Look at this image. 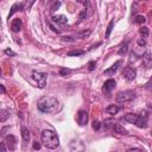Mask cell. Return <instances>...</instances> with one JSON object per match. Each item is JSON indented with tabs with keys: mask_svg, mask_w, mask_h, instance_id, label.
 <instances>
[{
	"mask_svg": "<svg viewBox=\"0 0 152 152\" xmlns=\"http://www.w3.org/2000/svg\"><path fill=\"white\" fill-rule=\"evenodd\" d=\"M37 107L42 113H56L61 109V103L56 97L43 96L38 100Z\"/></svg>",
	"mask_w": 152,
	"mask_h": 152,
	"instance_id": "obj_1",
	"label": "cell"
},
{
	"mask_svg": "<svg viewBox=\"0 0 152 152\" xmlns=\"http://www.w3.org/2000/svg\"><path fill=\"white\" fill-rule=\"evenodd\" d=\"M40 139H42V144L46 148L55 150V148H57L59 146V139H58L57 134L51 129H44L42 132Z\"/></svg>",
	"mask_w": 152,
	"mask_h": 152,
	"instance_id": "obj_2",
	"label": "cell"
},
{
	"mask_svg": "<svg viewBox=\"0 0 152 152\" xmlns=\"http://www.w3.org/2000/svg\"><path fill=\"white\" fill-rule=\"evenodd\" d=\"M135 99V93L133 90H125V91H120L116 95V101L120 103H125V102H129L132 100Z\"/></svg>",
	"mask_w": 152,
	"mask_h": 152,
	"instance_id": "obj_3",
	"label": "cell"
},
{
	"mask_svg": "<svg viewBox=\"0 0 152 152\" xmlns=\"http://www.w3.org/2000/svg\"><path fill=\"white\" fill-rule=\"evenodd\" d=\"M32 78L36 82L37 87L43 89L46 86V74L44 72H39V71H33L32 72Z\"/></svg>",
	"mask_w": 152,
	"mask_h": 152,
	"instance_id": "obj_4",
	"label": "cell"
},
{
	"mask_svg": "<svg viewBox=\"0 0 152 152\" xmlns=\"http://www.w3.org/2000/svg\"><path fill=\"white\" fill-rule=\"evenodd\" d=\"M86 146L80 139H74L70 142V152H84Z\"/></svg>",
	"mask_w": 152,
	"mask_h": 152,
	"instance_id": "obj_5",
	"label": "cell"
},
{
	"mask_svg": "<svg viewBox=\"0 0 152 152\" xmlns=\"http://www.w3.org/2000/svg\"><path fill=\"white\" fill-rule=\"evenodd\" d=\"M147 122H148V114L146 112H142L139 114V119H138L135 126L139 128H145V127H147Z\"/></svg>",
	"mask_w": 152,
	"mask_h": 152,
	"instance_id": "obj_6",
	"label": "cell"
},
{
	"mask_svg": "<svg viewBox=\"0 0 152 152\" xmlns=\"http://www.w3.org/2000/svg\"><path fill=\"white\" fill-rule=\"evenodd\" d=\"M122 74H124L125 78H126L127 81H133V80L135 78V76H137V70H135V68H133V66H126Z\"/></svg>",
	"mask_w": 152,
	"mask_h": 152,
	"instance_id": "obj_7",
	"label": "cell"
},
{
	"mask_svg": "<svg viewBox=\"0 0 152 152\" xmlns=\"http://www.w3.org/2000/svg\"><path fill=\"white\" fill-rule=\"evenodd\" d=\"M4 141H5V144H6V146H7V148L10 151H13L15 148V146H17V139H15V137L13 134L6 135Z\"/></svg>",
	"mask_w": 152,
	"mask_h": 152,
	"instance_id": "obj_8",
	"label": "cell"
},
{
	"mask_svg": "<svg viewBox=\"0 0 152 152\" xmlns=\"http://www.w3.org/2000/svg\"><path fill=\"white\" fill-rule=\"evenodd\" d=\"M115 86H116L115 80L109 78V80H107V81L104 82V84H103V87H102V91H103L104 94H108V93H110V91L115 88Z\"/></svg>",
	"mask_w": 152,
	"mask_h": 152,
	"instance_id": "obj_9",
	"label": "cell"
},
{
	"mask_svg": "<svg viewBox=\"0 0 152 152\" xmlns=\"http://www.w3.org/2000/svg\"><path fill=\"white\" fill-rule=\"evenodd\" d=\"M77 122L80 126H84L88 122V113L86 110H78L77 113Z\"/></svg>",
	"mask_w": 152,
	"mask_h": 152,
	"instance_id": "obj_10",
	"label": "cell"
},
{
	"mask_svg": "<svg viewBox=\"0 0 152 152\" xmlns=\"http://www.w3.org/2000/svg\"><path fill=\"white\" fill-rule=\"evenodd\" d=\"M138 119H139V114H135V113H128V114H126L124 116V120L125 121H127L129 124H134V125L137 124Z\"/></svg>",
	"mask_w": 152,
	"mask_h": 152,
	"instance_id": "obj_11",
	"label": "cell"
},
{
	"mask_svg": "<svg viewBox=\"0 0 152 152\" xmlns=\"http://www.w3.org/2000/svg\"><path fill=\"white\" fill-rule=\"evenodd\" d=\"M51 19H52V21H55V23H57V24H59V25H65V24H68V18H66L65 15H63V14L53 15Z\"/></svg>",
	"mask_w": 152,
	"mask_h": 152,
	"instance_id": "obj_12",
	"label": "cell"
},
{
	"mask_svg": "<svg viewBox=\"0 0 152 152\" xmlns=\"http://www.w3.org/2000/svg\"><path fill=\"white\" fill-rule=\"evenodd\" d=\"M142 64H144L147 69L152 68V57H151L150 52H145V55L142 56Z\"/></svg>",
	"mask_w": 152,
	"mask_h": 152,
	"instance_id": "obj_13",
	"label": "cell"
},
{
	"mask_svg": "<svg viewBox=\"0 0 152 152\" xmlns=\"http://www.w3.org/2000/svg\"><path fill=\"white\" fill-rule=\"evenodd\" d=\"M120 64H121V61H116V62H115L110 68L106 69V70L103 71V74H104V75H113V74L118 70V68H119V65H120Z\"/></svg>",
	"mask_w": 152,
	"mask_h": 152,
	"instance_id": "obj_14",
	"label": "cell"
},
{
	"mask_svg": "<svg viewBox=\"0 0 152 152\" xmlns=\"http://www.w3.org/2000/svg\"><path fill=\"white\" fill-rule=\"evenodd\" d=\"M21 20L19 19V18H17V19H14L13 21H12V24H11V28H12V31L13 32H19L20 31V28H21Z\"/></svg>",
	"mask_w": 152,
	"mask_h": 152,
	"instance_id": "obj_15",
	"label": "cell"
},
{
	"mask_svg": "<svg viewBox=\"0 0 152 152\" xmlns=\"http://www.w3.org/2000/svg\"><path fill=\"white\" fill-rule=\"evenodd\" d=\"M24 8V4L23 2H17V4H14L12 7H11V11H10V14H8V19H10V17H12L13 15V13L14 12H18V11H21Z\"/></svg>",
	"mask_w": 152,
	"mask_h": 152,
	"instance_id": "obj_16",
	"label": "cell"
},
{
	"mask_svg": "<svg viewBox=\"0 0 152 152\" xmlns=\"http://www.w3.org/2000/svg\"><path fill=\"white\" fill-rule=\"evenodd\" d=\"M112 129L114 131V133H118V134H127V131L120 124H113Z\"/></svg>",
	"mask_w": 152,
	"mask_h": 152,
	"instance_id": "obj_17",
	"label": "cell"
},
{
	"mask_svg": "<svg viewBox=\"0 0 152 152\" xmlns=\"http://www.w3.org/2000/svg\"><path fill=\"white\" fill-rule=\"evenodd\" d=\"M119 110H120V107H118V106H115V104H109V106L104 109V112H106L107 114H110V115L116 114Z\"/></svg>",
	"mask_w": 152,
	"mask_h": 152,
	"instance_id": "obj_18",
	"label": "cell"
},
{
	"mask_svg": "<svg viewBox=\"0 0 152 152\" xmlns=\"http://www.w3.org/2000/svg\"><path fill=\"white\" fill-rule=\"evenodd\" d=\"M21 137H23V140H24L25 144L28 142V140H30V131L25 126H21Z\"/></svg>",
	"mask_w": 152,
	"mask_h": 152,
	"instance_id": "obj_19",
	"label": "cell"
},
{
	"mask_svg": "<svg viewBox=\"0 0 152 152\" xmlns=\"http://www.w3.org/2000/svg\"><path fill=\"white\" fill-rule=\"evenodd\" d=\"M139 32H140V34H141V38H147L148 37V27H146V26H141L140 27V30H139Z\"/></svg>",
	"mask_w": 152,
	"mask_h": 152,
	"instance_id": "obj_20",
	"label": "cell"
},
{
	"mask_svg": "<svg viewBox=\"0 0 152 152\" xmlns=\"http://www.w3.org/2000/svg\"><path fill=\"white\" fill-rule=\"evenodd\" d=\"M7 118H10V113L6 109H2L1 110V114H0V121L1 122H5L7 120Z\"/></svg>",
	"mask_w": 152,
	"mask_h": 152,
	"instance_id": "obj_21",
	"label": "cell"
},
{
	"mask_svg": "<svg viewBox=\"0 0 152 152\" xmlns=\"http://www.w3.org/2000/svg\"><path fill=\"white\" fill-rule=\"evenodd\" d=\"M145 21H146V18L144 15H135V18H134L135 24H144Z\"/></svg>",
	"mask_w": 152,
	"mask_h": 152,
	"instance_id": "obj_22",
	"label": "cell"
},
{
	"mask_svg": "<svg viewBox=\"0 0 152 152\" xmlns=\"http://www.w3.org/2000/svg\"><path fill=\"white\" fill-rule=\"evenodd\" d=\"M113 26H114V20H112V21L108 24V27H107V31H106V38H109L110 32H112V30H113Z\"/></svg>",
	"mask_w": 152,
	"mask_h": 152,
	"instance_id": "obj_23",
	"label": "cell"
},
{
	"mask_svg": "<svg viewBox=\"0 0 152 152\" xmlns=\"http://www.w3.org/2000/svg\"><path fill=\"white\" fill-rule=\"evenodd\" d=\"M127 50H128V43L126 42L124 45H121V48H120V50H119V55H125L126 52H127Z\"/></svg>",
	"mask_w": 152,
	"mask_h": 152,
	"instance_id": "obj_24",
	"label": "cell"
},
{
	"mask_svg": "<svg viewBox=\"0 0 152 152\" xmlns=\"http://www.w3.org/2000/svg\"><path fill=\"white\" fill-rule=\"evenodd\" d=\"M83 53H84L83 50H75V51L68 52V56H70V57H72V56H81V55H83Z\"/></svg>",
	"mask_w": 152,
	"mask_h": 152,
	"instance_id": "obj_25",
	"label": "cell"
},
{
	"mask_svg": "<svg viewBox=\"0 0 152 152\" xmlns=\"http://www.w3.org/2000/svg\"><path fill=\"white\" fill-rule=\"evenodd\" d=\"M90 30H88V31H83V32H80V33H77V34H75V37H76V39L77 38H83V37H87V36H89L90 34Z\"/></svg>",
	"mask_w": 152,
	"mask_h": 152,
	"instance_id": "obj_26",
	"label": "cell"
},
{
	"mask_svg": "<svg viewBox=\"0 0 152 152\" xmlns=\"http://www.w3.org/2000/svg\"><path fill=\"white\" fill-rule=\"evenodd\" d=\"M93 128H94L95 131H99V129L101 128V122L97 121V120H95V121L93 122Z\"/></svg>",
	"mask_w": 152,
	"mask_h": 152,
	"instance_id": "obj_27",
	"label": "cell"
},
{
	"mask_svg": "<svg viewBox=\"0 0 152 152\" xmlns=\"http://www.w3.org/2000/svg\"><path fill=\"white\" fill-rule=\"evenodd\" d=\"M70 69H65V68H63V69H61L59 70V74L62 75V76H65V75H68V74H70Z\"/></svg>",
	"mask_w": 152,
	"mask_h": 152,
	"instance_id": "obj_28",
	"label": "cell"
},
{
	"mask_svg": "<svg viewBox=\"0 0 152 152\" xmlns=\"http://www.w3.org/2000/svg\"><path fill=\"white\" fill-rule=\"evenodd\" d=\"M88 65H89V68H88V69H89V71H93V70L95 69V66H96V63H95L94 61H91V62H89V64H88Z\"/></svg>",
	"mask_w": 152,
	"mask_h": 152,
	"instance_id": "obj_29",
	"label": "cell"
},
{
	"mask_svg": "<svg viewBox=\"0 0 152 152\" xmlns=\"http://www.w3.org/2000/svg\"><path fill=\"white\" fill-rule=\"evenodd\" d=\"M137 43H138V45H140V46H145V45H146V40H145L144 38H139Z\"/></svg>",
	"mask_w": 152,
	"mask_h": 152,
	"instance_id": "obj_30",
	"label": "cell"
},
{
	"mask_svg": "<svg viewBox=\"0 0 152 152\" xmlns=\"http://www.w3.org/2000/svg\"><path fill=\"white\" fill-rule=\"evenodd\" d=\"M5 53H6V55H8V56H15V52H14V51H12L11 49H6V50H5Z\"/></svg>",
	"mask_w": 152,
	"mask_h": 152,
	"instance_id": "obj_31",
	"label": "cell"
},
{
	"mask_svg": "<svg viewBox=\"0 0 152 152\" xmlns=\"http://www.w3.org/2000/svg\"><path fill=\"white\" fill-rule=\"evenodd\" d=\"M87 17V10H83L81 13H80V19L82 20V19H84Z\"/></svg>",
	"mask_w": 152,
	"mask_h": 152,
	"instance_id": "obj_32",
	"label": "cell"
},
{
	"mask_svg": "<svg viewBox=\"0 0 152 152\" xmlns=\"http://www.w3.org/2000/svg\"><path fill=\"white\" fill-rule=\"evenodd\" d=\"M127 152H144L141 148H137V147H133V148H129L127 150Z\"/></svg>",
	"mask_w": 152,
	"mask_h": 152,
	"instance_id": "obj_33",
	"label": "cell"
},
{
	"mask_svg": "<svg viewBox=\"0 0 152 152\" xmlns=\"http://www.w3.org/2000/svg\"><path fill=\"white\" fill-rule=\"evenodd\" d=\"M32 146H33V148H34V150H39L42 145H40L38 141H33V145H32Z\"/></svg>",
	"mask_w": 152,
	"mask_h": 152,
	"instance_id": "obj_34",
	"label": "cell"
},
{
	"mask_svg": "<svg viewBox=\"0 0 152 152\" xmlns=\"http://www.w3.org/2000/svg\"><path fill=\"white\" fill-rule=\"evenodd\" d=\"M0 146H1V152H7V148H6V144H5V141H1Z\"/></svg>",
	"mask_w": 152,
	"mask_h": 152,
	"instance_id": "obj_35",
	"label": "cell"
},
{
	"mask_svg": "<svg viewBox=\"0 0 152 152\" xmlns=\"http://www.w3.org/2000/svg\"><path fill=\"white\" fill-rule=\"evenodd\" d=\"M59 6H61V2H55V4H53V6L51 7V11H56Z\"/></svg>",
	"mask_w": 152,
	"mask_h": 152,
	"instance_id": "obj_36",
	"label": "cell"
},
{
	"mask_svg": "<svg viewBox=\"0 0 152 152\" xmlns=\"http://www.w3.org/2000/svg\"><path fill=\"white\" fill-rule=\"evenodd\" d=\"M151 87H152V77H151V78H150V81L145 84V88H151Z\"/></svg>",
	"mask_w": 152,
	"mask_h": 152,
	"instance_id": "obj_37",
	"label": "cell"
},
{
	"mask_svg": "<svg viewBox=\"0 0 152 152\" xmlns=\"http://www.w3.org/2000/svg\"><path fill=\"white\" fill-rule=\"evenodd\" d=\"M50 27H51V28H52V30H53L55 32H57V33H59V30H57V28H55V26H53V25H52L51 23H50Z\"/></svg>",
	"mask_w": 152,
	"mask_h": 152,
	"instance_id": "obj_38",
	"label": "cell"
},
{
	"mask_svg": "<svg viewBox=\"0 0 152 152\" xmlns=\"http://www.w3.org/2000/svg\"><path fill=\"white\" fill-rule=\"evenodd\" d=\"M99 45H101V42H99L97 44H95V45H93V46L90 48V50H93V49H95V48H96V46H99Z\"/></svg>",
	"mask_w": 152,
	"mask_h": 152,
	"instance_id": "obj_39",
	"label": "cell"
},
{
	"mask_svg": "<svg viewBox=\"0 0 152 152\" xmlns=\"http://www.w3.org/2000/svg\"><path fill=\"white\" fill-rule=\"evenodd\" d=\"M0 88H1V93H2V94H5V87L1 84V86H0Z\"/></svg>",
	"mask_w": 152,
	"mask_h": 152,
	"instance_id": "obj_40",
	"label": "cell"
},
{
	"mask_svg": "<svg viewBox=\"0 0 152 152\" xmlns=\"http://www.w3.org/2000/svg\"><path fill=\"white\" fill-rule=\"evenodd\" d=\"M151 134H152V133H151Z\"/></svg>",
	"mask_w": 152,
	"mask_h": 152,
	"instance_id": "obj_41",
	"label": "cell"
}]
</instances>
